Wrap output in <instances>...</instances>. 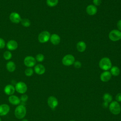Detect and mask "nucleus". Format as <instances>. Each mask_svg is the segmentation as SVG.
Wrapping results in <instances>:
<instances>
[{
    "label": "nucleus",
    "instance_id": "39448f33",
    "mask_svg": "<svg viewBox=\"0 0 121 121\" xmlns=\"http://www.w3.org/2000/svg\"><path fill=\"white\" fill-rule=\"evenodd\" d=\"M51 34L47 31H43L41 32L38 36V40L41 43H45L47 42L50 38Z\"/></svg>",
    "mask_w": 121,
    "mask_h": 121
},
{
    "label": "nucleus",
    "instance_id": "72a5a7b5",
    "mask_svg": "<svg viewBox=\"0 0 121 121\" xmlns=\"http://www.w3.org/2000/svg\"><path fill=\"white\" fill-rule=\"evenodd\" d=\"M102 105H103V107L107 108L108 106V103L107 102H104L103 104H102Z\"/></svg>",
    "mask_w": 121,
    "mask_h": 121
},
{
    "label": "nucleus",
    "instance_id": "f704fd0d",
    "mask_svg": "<svg viewBox=\"0 0 121 121\" xmlns=\"http://www.w3.org/2000/svg\"><path fill=\"white\" fill-rule=\"evenodd\" d=\"M22 121H28L27 119H23V120H22Z\"/></svg>",
    "mask_w": 121,
    "mask_h": 121
},
{
    "label": "nucleus",
    "instance_id": "0eeeda50",
    "mask_svg": "<svg viewBox=\"0 0 121 121\" xmlns=\"http://www.w3.org/2000/svg\"><path fill=\"white\" fill-rule=\"evenodd\" d=\"M15 90L17 92L20 94L25 93L27 90V86L26 84L22 81L17 82L15 86Z\"/></svg>",
    "mask_w": 121,
    "mask_h": 121
},
{
    "label": "nucleus",
    "instance_id": "2eb2a0df",
    "mask_svg": "<svg viewBox=\"0 0 121 121\" xmlns=\"http://www.w3.org/2000/svg\"><path fill=\"white\" fill-rule=\"evenodd\" d=\"M10 110V107L7 104H2L0 105V116H5L7 115Z\"/></svg>",
    "mask_w": 121,
    "mask_h": 121
},
{
    "label": "nucleus",
    "instance_id": "f03ea898",
    "mask_svg": "<svg viewBox=\"0 0 121 121\" xmlns=\"http://www.w3.org/2000/svg\"><path fill=\"white\" fill-rule=\"evenodd\" d=\"M26 113V107L23 105L17 106L15 110L14 114L16 117L18 119L24 118Z\"/></svg>",
    "mask_w": 121,
    "mask_h": 121
},
{
    "label": "nucleus",
    "instance_id": "e433bc0d",
    "mask_svg": "<svg viewBox=\"0 0 121 121\" xmlns=\"http://www.w3.org/2000/svg\"><path fill=\"white\" fill-rule=\"evenodd\" d=\"M0 121H1V118H0Z\"/></svg>",
    "mask_w": 121,
    "mask_h": 121
},
{
    "label": "nucleus",
    "instance_id": "a211bd4d",
    "mask_svg": "<svg viewBox=\"0 0 121 121\" xmlns=\"http://www.w3.org/2000/svg\"><path fill=\"white\" fill-rule=\"evenodd\" d=\"M9 102L13 105H18L20 103V99L15 95H11L9 97Z\"/></svg>",
    "mask_w": 121,
    "mask_h": 121
},
{
    "label": "nucleus",
    "instance_id": "7c9ffc66",
    "mask_svg": "<svg viewBox=\"0 0 121 121\" xmlns=\"http://www.w3.org/2000/svg\"><path fill=\"white\" fill-rule=\"evenodd\" d=\"M93 2L95 6H98L101 4L102 0H93Z\"/></svg>",
    "mask_w": 121,
    "mask_h": 121
},
{
    "label": "nucleus",
    "instance_id": "c85d7f7f",
    "mask_svg": "<svg viewBox=\"0 0 121 121\" xmlns=\"http://www.w3.org/2000/svg\"><path fill=\"white\" fill-rule=\"evenodd\" d=\"M73 64H74V66L77 69L80 68L81 67V65H82L81 63L78 60H77V61H75Z\"/></svg>",
    "mask_w": 121,
    "mask_h": 121
},
{
    "label": "nucleus",
    "instance_id": "4be33fe9",
    "mask_svg": "<svg viewBox=\"0 0 121 121\" xmlns=\"http://www.w3.org/2000/svg\"><path fill=\"white\" fill-rule=\"evenodd\" d=\"M103 98L104 102H106L109 103L112 102V95L109 93H105L103 95Z\"/></svg>",
    "mask_w": 121,
    "mask_h": 121
},
{
    "label": "nucleus",
    "instance_id": "7ed1b4c3",
    "mask_svg": "<svg viewBox=\"0 0 121 121\" xmlns=\"http://www.w3.org/2000/svg\"><path fill=\"white\" fill-rule=\"evenodd\" d=\"M109 108L110 112L114 115L119 114L121 111L120 105L117 101L112 102L109 106Z\"/></svg>",
    "mask_w": 121,
    "mask_h": 121
},
{
    "label": "nucleus",
    "instance_id": "4468645a",
    "mask_svg": "<svg viewBox=\"0 0 121 121\" xmlns=\"http://www.w3.org/2000/svg\"><path fill=\"white\" fill-rule=\"evenodd\" d=\"M97 11V8L94 5H89L86 8V12L87 14L90 16L95 15Z\"/></svg>",
    "mask_w": 121,
    "mask_h": 121
},
{
    "label": "nucleus",
    "instance_id": "cd10ccee",
    "mask_svg": "<svg viewBox=\"0 0 121 121\" xmlns=\"http://www.w3.org/2000/svg\"><path fill=\"white\" fill-rule=\"evenodd\" d=\"M6 43L4 40L2 38H0V49H3Z\"/></svg>",
    "mask_w": 121,
    "mask_h": 121
},
{
    "label": "nucleus",
    "instance_id": "ddd939ff",
    "mask_svg": "<svg viewBox=\"0 0 121 121\" xmlns=\"http://www.w3.org/2000/svg\"><path fill=\"white\" fill-rule=\"evenodd\" d=\"M34 71L38 75H42L45 72V68L43 64H38L35 66Z\"/></svg>",
    "mask_w": 121,
    "mask_h": 121
},
{
    "label": "nucleus",
    "instance_id": "c9c22d12",
    "mask_svg": "<svg viewBox=\"0 0 121 121\" xmlns=\"http://www.w3.org/2000/svg\"><path fill=\"white\" fill-rule=\"evenodd\" d=\"M74 121V120H71V121Z\"/></svg>",
    "mask_w": 121,
    "mask_h": 121
},
{
    "label": "nucleus",
    "instance_id": "b1692460",
    "mask_svg": "<svg viewBox=\"0 0 121 121\" xmlns=\"http://www.w3.org/2000/svg\"><path fill=\"white\" fill-rule=\"evenodd\" d=\"M20 22H21V25L23 26H24V27H29V26H30V25H31V22H30V20L27 18H25L21 19V20Z\"/></svg>",
    "mask_w": 121,
    "mask_h": 121
},
{
    "label": "nucleus",
    "instance_id": "f3484780",
    "mask_svg": "<svg viewBox=\"0 0 121 121\" xmlns=\"http://www.w3.org/2000/svg\"><path fill=\"white\" fill-rule=\"evenodd\" d=\"M50 40L52 43L53 45H58L60 41V36L56 34H53L51 35Z\"/></svg>",
    "mask_w": 121,
    "mask_h": 121
},
{
    "label": "nucleus",
    "instance_id": "1a4fd4ad",
    "mask_svg": "<svg viewBox=\"0 0 121 121\" xmlns=\"http://www.w3.org/2000/svg\"><path fill=\"white\" fill-rule=\"evenodd\" d=\"M47 103L51 109H54L58 105V101L55 97L50 96L48 98Z\"/></svg>",
    "mask_w": 121,
    "mask_h": 121
},
{
    "label": "nucleus",
    "instance_id": "2f4dec72",
    "mask_svg": "<svg viewBox=\"0 0 121 121\" xmlns=\"http://www.w3.org/2000/svg\"><path fill=\"white\" fill-rule=\"evenodd\" d=\"M115 98L117 102H121V93L117 94V95H116Z\"/></svg>",
    "mask_w": 121,
    "mask_h": 121
},
{
    "label": "nucleus",
    "instance_id": "f257e3e1",
    "mask_svg": "<svg viewBox=\"0 0 121 121\" xmlns=\"http://www.w3.org/2000/svg\"><path fill=\"white\" fill-rule=\"evenodd\" d=\"M99 66L100 69L104 71H107L110 69L112 66V63L111 60L107 57L102 58L99 62Z\"/></svg>",
    "mask_w": 121,
    "mask_h": 121
},
{
    "label": "nucleus",
    "instance_id": "5701e85b",
    "mask_svg": "<svg viewBox=\"0 0 121 121\" xmlns=\"http://www.w3.org/2000/svg\"><path fill=\"white\" fill-rule=\"evenodd\" d=\"M59 2V0H46V4L50 7L56 6Z\"/></svg>",
    "mask_w": 121,
    "mask_h": 121
},
{
    "label": "nucleus",
    "instance_id": "f8f14e48",
    "mask_svg": "<svg viewBox=\"0 0 121 121\" xmlns=\"http://www.w3.org/2000/svg\"><path fill=\"white\" fill-rule=\"evenodd\" d=\"M100 79L103 82H107L110 80L112 77V74L110 72L107 71H104L100 75Z\"/></svg>",
    "mask_w": 121,
    "mask_h": 121
},
{
    "label": "nucleus",
    "instance_id": "473e14b6",
    "mask_svg": "<svg viewBox=\"0 0 121 121\" xmlns=\"http://www.w3.org/2000/svg\"><path fill=\"white\" fill-rule=\"evenodd\" d=\"M117 26L119 31H121V19L119 20L117 23Z\"/></svg>",
    "mask_w": 121,
    "mask_h": 121
},
{
    "label": "nucleus",
    "instance_id": "9d476101",
    "mask_svg": "<svg viewBox=\"0 0 121 121\" xmlns=\"http://www.w3.org/2000/svg\"><path fill=\"white\" fill-rule=\"evenodd\" d=\"M9 18L10 20L12 23L15 24H18L21 20V18L20 15L16 12H13L11 13L9 15Z\"/></svg>",
    "mask_w": 121,
    "mask_h": 121
},
{
    "label": "nucleus",
    "instance_id": "6ab92c4d",
    "mask_svg": "<svg viewBox=\"0 0 121 121\" xmlns=\"http://www.w3.org/2000/svg\"><path fill=\"white\" fill-rule=\"evenodd\" d=\"M77 50L80 52H84L86 49V45L84 41H79L77 43L76 45Z\"/></svg>",
    "mask_w": 121,
    "mask_h": 121
},
{
    "label": "nucleus",
    "instance_id": "6e6552de",
    "mask_svg": "<svg viewBox=\"0 0 121 121\" xmlns=\"http://www.w3.org/2000/svg\"><path fill=\"white\" fill-rule=\"evenodd\" d=\"M36 62L35 58L32 56H27L24 60V63L28 68H31L35 66Z\"/></svg>",
    "mask_w": 121,
    "mask_h": 121
},
{
    "label": "nucleus",
    "instance_id": "a878e982",
    "mask_svg": "<svg viewBox=\"0 0 121 121\" xmlns=\"http://www.w3.org/2000/svg\"><path fill=\"white\" fill-rule=\"evenodd\" d=\"M34 73V70L31 68H28L25 69V74L26 76L27 77H30L32 76Z\"/></svg>",
    "mask_w": 121,
    "mask_h": 121
},
{
    "label": "nucleus",
    "instance_id": "aec40b11",
    "mask_svg": "<svg viewBox=\"0 0 121 121\" xmlns=\"http://www.w3.org/2000/svg\"><path fill=\"white\" fill-rule=\"evenodd\" d=\"M16 66L15 63L12 61H9L6 64V69L10 72L14 71L16 69Z\"/></svg>",
    "mask_w": 121,
    "mask_h": 121
},
{
    "label": "nucleus",
    "instance_id": "c756f323",
    "mask_svg": "<svg viewBox=\"0 0 121 121\" xmlns=\"http://www.w3.org/2000/svg\"><path fill=\"white\" fill-rule=\"evenodd\" d=\"M28 96L26 95V94H24V95H22L20 97V100H21L23 102H26L27 99H28Z\"/></svg>",
    "mask_w": 121,
    "mask_h": 121
},
{
    "label": "nucleus",
    "instance_id": "393cba45",
    "mask_svg": "<svg viewBox=\"0 0 121 121\" xmlns=\"http://www.w3.org/2000/svg\"><path fill=\"white\" fill-rule=\"evenodd\" d=\"M12 57V53L9 51H6L3 53V58L6 60H9Z\"/></svg>",
    "mask_w": 121,
    "mask_h": 121
},
{
    "label": "nucleus",
    "instance_id": "20e7f679",
    "mask_svg": "<svg viewBox=\"0 0 121 121\" xmlns=\"http://www.w3.org/2000/svg\"><path fill=\"white\" fill-rule=\"evenodd\" d=\"M109 38L112 41H118L121 39V32L117 29L112 30L109 34Z\"/></svg>",
    "mask_w": 121,
    "mask_h": 121
},
{
    "label": "nucleus",
    "instance_id": "4c0bfd02",
    "mask_svg": "<svg viewBox=\"0 0 121 121\" xmlns=\"http://www.w3.org/2000/svg\"></svg>",
    "mask_w": 121,
    "mask_h": 121
},
{
    "label": "nucleus",
    "instance_id": "412c9836",
    "mask_svg": "<svg viewBox=\"0 0 121 121\" xmlns=\"http://www.w3.org/2000/svg\"><path fill=\"white\" fill-rule=\"evenodd\" d=\"M110 73L114 76H117L120 73V69L117 66H112L110 69Z\"/></svg>",
    "mask_w": 121,
    "mask_h": 121
},
{
    "label": "nucleus",
    "instance_id": "dca6fc26",
    "mask_svg": "<svg viewBox=\"0 0 121 121\" xmlns=\"http://www.w3.org/2000/svg\"><path fill=\"white\" fill-rule=\"evenodd\" d=\"M4 91L6 95H11L14 94L15 91V88L13 86L11 85H7L5 86L4 89Z\"/></svg>",
    "mask_w": 121,
    "mask_h": 121
},
{
    "label": "nucleus",
    "instance_id": "423d86ee",
    "mask_svg": "<svg viewBox=\"0 0 121 121\" xmlns=\"http://www.w3.org/2000/svg\"><path fill=\"white\" fill-rule=\"evenodd\" d=\"M75 62V57L71 54H67L63 57L62 59V64L66 66L73 64Z\"/></svg>",
    "mask_w": 121,
    "mask_h": 121
},
{
    "label": "nucleus",
    "instance_id": "9b49d317",
    "mask_svg": "<svg viewBox=\"0 0 121 121\" xmlns=\"http://www.w3.org/2000/svg\"><path fill=\"white\" fill-rule=\"evenodd\" d=\"M6 47L9 51H14L18 47V43L16 41L10 40L7 43Z\"/></svg>",
    "mask_w": 121,
    "mask_h": 121
},
{
    "label": "nucleus",
    "instance_id": "bb28decb",
    "mask_svg": "<svg viewBox=\"0 0 121 121\" xmlns=\"http://www.w3.org/2000/svg\"><path fill=\"white\" fill-rule=\"evenodd\" d=\"M35 60L38 62H42L44 60V56L42 53L37 54L36 55Z\"/></svg>",
    "mask_w": 121,
    "mask_h": 121
}]
</instances>
